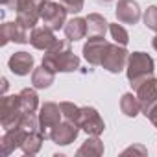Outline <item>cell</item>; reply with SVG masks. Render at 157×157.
<instances>
[{
  "instance_id": "1",
  "label": "cell",
  "mask_w": 157,
  "mask_h": 157,
  "mask_svg": "<svg viewBox=\"0 0 157 157\" xmlns=\"http://www.w3.org/2000/svg\"><path fill=\"white\" fill-rule=\"evenodd\" d=\"M43 65L48 67L54 72H74L80 68V57H78L72 48L70 41H56L52 48H48L43 56Z\"/></svg>"
},
{
  "instance_id": "2",
  "label": "cell",
  "mask_w": 157,
  "mask_h": 157,
  "mask_svg": "<svg viewBox=\"0 0 157 157\" xmlns=\"http://www.w3.org/2000/svg\"><path fill=\"white\" fill-rule=\"evenodd\" d=\"M155 70V63L151 59V56H148L146 52H133L128 57V65H126V74L129 85L133 89H137L144 80L153 76Z\"/></svg>"
},
{
  "instance_id": "3",
  "label": "cell",
  "mask_w": 157,
  "mask_h": 157,
  "mask_svg": "<svg viewBox=\"0 0 157 157\" xmlns=\"http://www.w3.org/2000/svg\"><path fill=\"white\" fill-rule=\"evenodd\" d=\"M24 111L21 107V100L19 94H11V96H2L0 102V124L4 129H13L19 128L22 118H24Z\"/></svg>"
},
{
  "instance_id": "4",
  "label": "cell",
  "mask_w": 157,
  "mask_h": 157,
  "mask_svg": "<svg viewBox=\"0 0 157 157\" xmlns=\"http://www.w3.org/2000/svg\"><path fill=\"white\" fill-rule=\"evenodd\" d=\"M67 8L54 0H43L41 2V21L44 26L52 28L54 32L65 28L67 24Z\"/></svg>"
},
{
  "instance_id": "5",
  "label": "cell",
  "mask_w": 157,
  "mask_h": 157,
  "mask_svg": "<svg viewBox=\"0 0 157 157\" xmlns=\"http://www.w3.org/2000/svg\"><path fill=\"white\" fill-rule=\"evenodd\" d=\"M78 128L83 129L87 135H96L100 137L105 129V124L100 117V113L94 109V107H80V115H78V120H76Z\"/></svg>"
},
{
  "instance_id": "6",
  "label": "cell",
  "mask_w": 157,
  "mask_h": 157,
  "mask_svg": "<svg viewBox=\"0 0 157 157\" xmlns=\"http://www.w3.org/2000/svg\"><path fill=\"white\" fill-rule=\"evenodd\" d=\"M128 57H129V54H128L126 46L117 44V43L115 44L109 43V46L104 54V59H102V67L111 74H118L128 65Z\"/></svg>"
},
{
  "instance_id": "7",
  "label": "cell",
  "mask_w": 157,
  "mask_h": 157,
  "mask_svg": "<svg viewBox=\"0 0 157 157\" xmlns=\"http://www.w3.org/2000/svg\"><path fill=\"white\" fill-rule=\"evenodd\" d=\"M135 91H137V98L140 102V111L144 115H148L150 109L157 104V80L151 76L148 80H144Z\"/></svg>"
},
{
  "instance_id": "8",
  "label": "cell",
  "mask_w": 157,
  "mask_h": 157,
  "mask_svg": "<svg viewBox=\"0 0 157 157\" xmlns=\"http://www.w3.org/2000/svg\"><path fill=\"white\" fill-rule=\"evenodd\" d=\"M61 118H63V113H61L59 104L46 102V104L41 105V111H39V128H41V131L46 137H48L50 129L61 122Z\"/></svg>"
},
{
  "instance_id": "9",
  "label": "cell",
  "mask_w": 157,
  "mask_h": 157,
  "mask_svg": "<svg viewBox=\"0 0 157 157\" xmlns=\"http://www.w3.org/2000/svg\"><path fill=\"white\" fill-rule=\"evenodd\" d=\"M10 41L13 43H30V33H28V28L22 26L21 22H4L2 28H0V44L6 46Z\"/></svg>"
},
{
  "instance_id": "10",
  "label": "cell",
  "mask_w": 157,
  "mask_h": 157,
  "mask_svg": "<svg viewBox=\"0 0 157 157\" xmlns=\"http://www.w3.org/2000/svg\"><path fill=\"white\" fill-rule=\"evenodd\" d=\"M78 133H80V128L78 124L70 122V120H65V122H59L57 126H54L48 133V137L52 139V142L59 144V146H68L70 142L76 140Z\"/></svg>"
},
{
  "instance_id": "11",
  "label": "cell",
  "mask_w": 157,
  "mask_h": 157,
  "mask_svg": "<svg viewBox=\"0 0 157 157\" xmlns=\"http://www.w3.org/2000/svg\"><path fill=\"white\" fill-rule=\"evenodd\" d=\"M107 46H109V43L105 41V37H89L87 43L83 44L85 61L93 67L102 65V59H104V54H105Z\"/></svg>"
},
{
  "instance_id": "12",
  "label": "cell",
  "mask_w": 157,
  "mask_h": 157,
  "mask_svg": "<svg viewBox=\"0 0 157 157\" xmlns=\"http://www.w3.org/2000/svg\"><path fill=\"white\" fill-rule=\"evenodd\" d=\"M26 135H28V131L22 128V126H19V128H13V129H6V133H4V137L0 139V148H2V155H11L17 148H21L22 146V142H24V139H26Z\"/></svg>"
},
{
  "instance_id": "13",
  "label": "cell",
  "mask_w": 157,
  "mask_h": 157,
  "mask_svg": "<svg viewBox=\"0 0 157 157\" xmlns=\"http://www.w3.org/2000/svg\"><path fill=\"white\" fill-rule=\"evenodd\" d=\"M115 13L117 21L122 24H137L140 21V6L135 0H118Z\"/></svg>"
},
{
  "instance_id": "14",
  "label": "cell",
  "mask_w": 157,
  "mask_h": 157,
  "mask_svg": "<svg viewBox=\"0 0 157 157\" xmlns=\"http://www.w3.org/2000/svg\"><path fill=\"white\" fill-rule=\"evenodd\" d=\"M57 39H56V35H54V30L52 28H48V26H35L33 30H32V33H30V44L33 46V48H37V50H48V48H52L54 46V43H56Z\"/></svg>"
},
{
  "instance_id": "15",
  "label": "cell",
  "mask_w": 157,
  "mask_h": 157,
  "mask_svg": "<svg viewBox=\"0 0 157 157\" xmlns=\"http://www.w3.org/2000/svg\"><path fill=\"white\" fill-rule=\"evenodd\" d=\"M33 56L32 54H28V52H15L11 57H10V61H8V67H10V70L13 72V74H17V76H26V74H30V72H33Z\"/></svg>"
},
{
  "instance_id": "16",
  "label": "cell",
  "mask_w": 157,
  "mask_h": 157,
  "mask_svg": "<svg viewBox=\"0 0 157 157\" xmlns=\"http://www.w3.org/2000/svg\"><path fill=\"white\" fill-rule=\"evenodd\" d=\"M65 35L70 43H76L83 39L87 33H89V28H87V19H82V17H74L70 21H67L65 24Z\"/></svg>"
},
{
  "instance_id": "17",
  "label": "cell",
  "mask_w": 157,
  "mask_h": 157,
  "mask_svg": "<svg viewBox=\"0 0 157 157\" xmlns=\"http://www.w3.org/2000/svg\"><path fill=\"white\" fill-rule=\"evenodd\" d=\"M54 80H56V72L44 65L33 68V72H32V85L35 89H48L54 83Z\"/></svg>"
},
{
  "instance_id": "18",
  "label": "cell",
  "mask_w": 157,
  "mask_h": 157,
  "mask_svg": "<svg viewBox=\"0 0 157 157\" xmlns=\"http://www.w3.org/2000/svg\"><path fill=\"white\" fill-rule=\"evenodd\" d=\"M44 137H46V135H44L41 129H37V131H28V135H26V139H24V142H22V146H21V150L24 151V155H35V153L41 150Z\"/></svg>"
},
{
  "instance_id": "19",
  "label": "cell",
  "mask_w": 157,
  "mask_h": 157,
  "mask_svg": "<svg viewBox=\"0 0 157 157\" xmlns=\"http://www.w3.org/2000/svg\"><path fill=\"white\" fill-rule=\"evenodd\" d=\"M85 19H87V28H89V37H105V32L109 28V22L102 15L91 13Z\"/></svg>"
},
{
  "instance_id": "20",
  "label": "cell",
  "mask_w": 157,
  "mask_h": 157,
  "mask_svg": "<svg viewBox=\"0 0 157 157\" xmlns=\"http://www.w3.org/2000/svg\"><path fill=\"white\" fill-rule=\"evenodd\" d=\"M120 111L126 117H129V118H135L139 113H142L140 111V102H139L137 94H133V93L122 94V98H120Z\"/></svg>"
},
{
  "instance_id": "21",
  "label": "cell",
  "mask_w": 157,
  "mask_h": 157,
  "mask_svg": "<svg viewBox=\"0 0 157 157\" xmlns=\"http://www.w3.org/2000/svg\"><path fill=\"white\" fill-rule=\"evenodd\" d=\"M76 155L78 157H82V155H104V142L96 135H89V139L78 148Z\"/></svg>"
},
{
  "instance_id": "22",
  "label": "cell",
  "mask_w": 157,
  "mask_h": 157,
  "mask_svg": "<svg viewBox=\"0 0 157 157\" xmlns=\"http://www.w3.org/2000/svg\"><path fill=\"white\" fill-rule=\"evenodd\" d=\"M19 100H21V107L24 113H35L39 107V96L33 89H22L19 93Z\"/></svg>"
},
{
  "instance_id": "23",
  "label": "cell",
  "mask_w": 157,
  "mask_h": 157,
  "mask_svg": "<svg viewBox=\"0 0 157 157\" xmlns=\"http://www.w3.org/2000/svg\"><path fill=\"white\" fill-rule=\"evenodd\" d=\"M109 32H111V37L115 39V43L117 44H122V46H126L128 43H129V33L117 22V24H109Z\"/></svg>"
},
{
  "instance_id": "24",
  "label": "cell",
  "mask_w": 157,
  "mask_h": 157,
  "mask_svg": "<svg viewBox=\"0 0 157 157\" xmlns=\"http://www.w3.org/2000/svg\"><path fill=\"white\" fill-rule=\"evenodd\" d=\"M59 107H61L63 118H65V120H70V122H74V124H76L78 115H80V107H78L76 104H72V102H61V104H59Z\"/></svg>"
},
{
  "instance_id": "25",
  "label": "cell",
  "mask_w": 157,
  "mask_h": 157,
  "mask_svg": "<svg viewBox=\"0 0 157 157\" xmlns=\"http://www.w3.org/2000/svg\"><path fill=\"white\" fill-rule=\"evenodd\" d=\"M142 19H144L146 28L157 33V6H150V8L144 11V17H142Z\"/></svg>"
},
{
  "instance_id": "26",
  "label": "cell",
  "mask_w": 157,
  "mask_h": 157,
  "mask_svg": "<svg viewBox=\"0 0 157 157\" xmlns=\"http://www.w3.org/2000/svg\"><path fill=\"white\" fill-rule=\"evenodd\" d=\"M59 2L67 8L68 13H80V11L83 10L85 0H59Z\"/></svg>"
},
{
  "instance_id": "27",
  "label": "cell",
  "mask_w": 157,
  "mask_h": 157,
  "mask_svg": "<svg viewBox=\"0 0 157 157\" xmlns=\"http://www.w3.org/2000/svg\"><path fill=\"white\" fill-rule=\"evenodd\" d=\"M129 153H140V155H146V148H144V146H129L128 150L122 151V155H129Z\"/></svg>"
},
{
  "instance_id": "28",
  "label": "cell",
  "mask_w": 157,
  "mask_h": 157,
  "mask_svg": "<svg viewBox=\"0 0 157 157\" xmlns=\"http://www.w3.org/2000/svg\"><path fill=\"white\" fill-rule=\"evenodd\" d=\"M146 117H148V118H150V122H151V124L157 128V104H155V105L150 109V113H148Z\"/></svg>"
},
{
  "instance_id": "29",
  "label": "cell",
  "mask_w": 157,
  "mask_h": 157,
  "mask_svg": "<svg viewBox=\"0 0 157 157\" xmlns=\"http://www.w3.org/2000/svg\"><path fill=\"white\" fill-rule=\"evenodd\" d=\"M8 91V80H6V78H4V80H2V94Z\"/></svg>"
},
{
  "instance_id": "30",
  "label": "cell",
  "mask_w": 157,
  "mask_h": 157,
  "mask_svg": "<svg viewBox=\"0 0 157 157\" xmlns=\"http://www.w3.org/2000/svg\"><path fill=\"white\" fill-rule=\"evenodd\" d=\"M0 2H2V4H4V6H8V8H10V6H11V4H13V0H0Z\"/></svg>"
},
{
  "instance_id": "31",
  "label": "cell",
  "mask_w": 157,
  "mask_h": 157,
  "mask_svg": "<svg viewBox=\"0 0 157 157\" xmlns=\"http://www.w3.org/2000/svg\"><path fill=\"white\" fill-rule=\"evenodd\" d=\"M151 44H153V48H155V50H157V35H155V37H153V41H151Z\"/></svg>"
},
{
  "instance_id": "32",
  "label": "cell",
  "mask_w": 157,
  "mask_h": 157,
  "mask_svg": "<svg viewBox=\"0 0 157 157\" xmlns=\"http://www.w3.org/2000/svg\"><path fill=\"white\" fill-rule=\"evenodd\" d=\"M102 2H111V0H102Z\"/></svg>"
}]
</instances>
